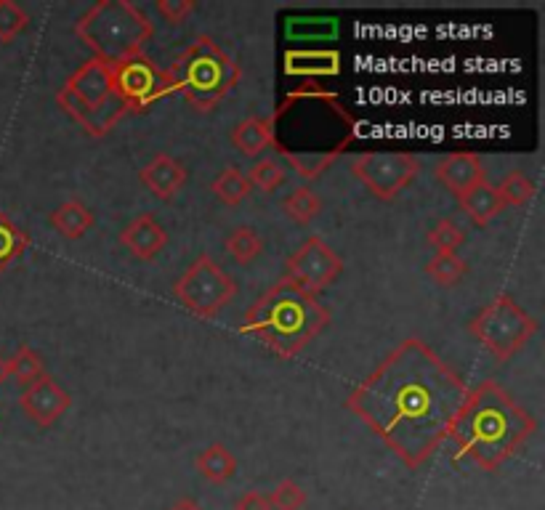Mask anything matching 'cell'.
<instances>
[{
	"label": "cell",
	"mask_w": 545,
	"mask_h": 510,
	"mask_svg": "<svg viewBox=\"0 0 545 510\" xmlns=\"http://www.w3.org/2000/svg\"><path fill=\"white\" fill-rule=\"evenodd\" d=\"M466 394L450 364L421 338H407L351 391L346 407L407 468H421L447 441Z\"/></svg>",
	"instance_id": "1"
},
{
	"label": "cell",
	"mask_w": 545,
	"mask_h": 510,
	"mask_svg": "<svg viewBox=\"0 0 545 510\" xmlns=\"http://www.w3.org/2000/svg\"><path fill=\"white\" fill-rule=\"evenodd\" d=\"M266 123L269 147L304 181L320 178L357 139V117L317 80L290 91Z\"/></svg>",
	"instance_id": "2"
},
{
	"label": "cell",
	"mask_w": 545,
	"mask_h": 510,
	"mask_svg": "<svg viewBox=\"0 0 545 510\" xmlns=\"http://www.w3.org/2000/svg\"><path fill=\"white\" fill-rule=\"evenodd\" d=\"M538 420L516 404L495 380L468 388L466 402L452 420L450 436L463 457L474 460L482 471H498L532 433Z\"/></svg>",
	"instance_id": "3"
},
{
	"label": "cell",
	"mask_w": 545,
	"mask_h": 510,
	"mask_svg": "<svg viewBox=\"0 0 545 510\" xmlns=\"http://www.w3.org/2000/svg\"><path fill=\"white\" fill-rule=\"evenodd\" d=\"M327 325L330 311L296 282L282 277L250 306L240 333L258 338L280 359H290L301 354Z\"/></svg>",
	"instance_id": "4"
},
{
	"label": "cell",
	"mask_w": 545,
	"mask_h": 510,
	"mask_svg": "<svg viewBox=\"0 0 545 510\" xmlns=\"http://www.w3.org/2000/svg\"><path fill=\"white\" fill-rule=\"evenodd\" d=\"M165 72L173 93H181L197 112H213L242 80L240 64L211 35L197 38Z\"/></svg>",
	"instance_id": "5"
},
{
	"label": "cell",
	"mask_w": 545,
	"mask_h": 510,
	"mask_svg": "<svg viewBox=\"0 0 545 510\" xmlns=\"http://www.w3.org/2000/svg\"><path fill=\"white\" fill-rule=\"evenodd\" d=\"M75 35L94 59L115 64L133 54H144L155 27L149 16L128 0H102L75 22Z\"/></svg>",
	"instance_id": "6"
},
{
	"label": "cell",
	"mask_w": 545,
	"mask_h": 510,
	"mask_svg": "<svg viewBox=\"0 0 545 510\" xmlns=\"http://www.w3.org/2000/svg\"><path fill=\"white\" fill-rule=\"evenodd\" d=\"M56 104L94 139L109 136L125 115L123 99L112 83V67L99 59H91L72 72L56 93Z\"/></svg>",
	"instance_id": "7"
},
{
	"label": "cell",
	"mask_w": 545,
	"mask_h": 510,
	"mask_svg": "<svg viewBox=\"0 0 545 510\" xmlns=\"http://www.w3.org/2000/svg\"><path fill=\"white\" fill-rule=\"evenodd\" d=\"M468 333L474 335L495 359L506 362L519 354L532 335L538 333V319L527 314L511 295H498L490 306H484L468 325Z\"/></svg>",
	"instance_id": "8"
},
{
	"label": "cell",
	"mask_w": 545,
	"mask_h": 510,
	"mask_svg": "<svg viewBox=\"0 0 545 510\" xmlns=\"http://www.w3.org/2000/svg\"><path fill=\"white\" fill-rule=\"evenodd\" d=\"M173 295L187 311L200 319H213L237 295L234 279L211 255H200L173 285Z\"/></svg>",
	"instance_id": "9"
},
{
	"label": "cell",
	"mask_w": 545,
	"mask_h": 510,
	"mask_svg": "<svg viewBox=\"0 0 545 510\" xmlns=\"http://www.w3.org/2000/svg\"><path fill=\"white\" fill-rule=\"evenodd\" d=\"M109 67H112V83H115L117 96L123 99L125 112L141 115L155 101L173 93L168 72L160 64L152 62L147 54H133L123 62L109 64Z\"/></svg>",
	"instance_id": "10"
},
{
	"label": "cell",
	"mask_w": 545,
	"mask_h": 510,
	"mask_svg": "<svg viewBox=\"0 0 545 510\" xmlns=\"http://www.w3.org/2000/svg\"><path fill=\"white\" fill-rule=\"evenodd\" d=\"M351 173L373 197L389 202L421 176V160L407 152H367L354 160Z\"/></svg>",
	"instance_id": "11"
},
{
	"label": "cell",
	"mask_w": 545,
	"mask_h": 510,
	"mask_svg": "<svg viewBox=\"0 0 545 510\" xmlns=\"http://www.w3.org/2000/svg\"><path fill=\"white\" fill-rule=\"evenodd\" d=\"M288 279L296 282L301 290L309 295H317L327 285H333L335 279L343 274L341 255L335 253L322 237H309V240L290 255L285 261Z\"/></svg>",
	"instance_id": "12"
},
{
	"label": "cell",
	"mask_w": 545,
	"mask_h": 510,
	"mask_svg": "<svg viewBox=\"0 0 545 510\" xmlns=\"http://www.w3.org/2000/svg\"><path fill=\"white\" fill-rule=\"evenodd\" d=\"M70 394L64 391L59 383H56L51 375H43L35 383L24 388V394L19 396V407L27 418L32 420L40 428H48L54 425L56 420L62 418L64 412L70 410Z\"/></svg>",
	"instance_id": "13"
},
{
	"label": "cell",
	"mask_w": 545,
	"mask_h": 510,
	"mask_svg": "<svg viewBox=\"0 0 545 510\" xmlns=\"http://www.w3.org/2000/svg\"><path fill=\"white\" fill-rule=\"evenodd\" d=\"M141 184L147 186L149 192L155 194L157 200H173L176 194L181 192V186L187 184V168L179 163V160H173L171 155H155L149 160L139 173Z\"/></svg>",
	"instance_id": "14"
},
{
	"label": "cell",
	"mask_w": 545,
	"mask_h": 510,
	"mask_svg": "<svg viewBox=\"0 0 545 510\" xmlns=\"http://www.w3.org/2000/svg\"><path fill=\"white\" fill-rule=\"evenodd\" d=\"M434 176L436 181L442 186H447L455 197H460V194H466L471 186L482 184L484 165L474 152H455V155H447L442 163L436 165Z\"/></svg>",
	"instance_id": "15"
},
{
	"label": "cell",
	"mask_w": 545,
	"mask_h": 510,
	"mask_svg": "<svg viewBox=\"0 0 545 510\" xmlns=\"http://www.w3.org/2000/svg\"><path fill=\"white\" fill-rule=\"evenodd\" d=\"M165 242H168V234L157 224L152 213H141L120 232V245L131 250L141 261H152L165 248Z\"/></svg>",
	"instance_id": "16"
},
{
	"label": "cell",
	"mask_w": 545,
	"mask_h": 510,
	"mask_svg": "<svg viewBox=\"0 0 545 510\" xmlns=\"http://www.w3.org/2000/svg\"><path fill=\"white\" fill-rule=\"evenodd\" d=\"M341 72L338 51H288L285 54V75L290 78H333Z\"/></svg>",
	"instance_id": "17"
},
{
	"label": "cell",
	"mask_w": 545,
	"mask_h": 510,
	"mask_svg": "<svg viewBox=\"0 0 545 510\" xmlns=\"http://www.w3.org/2000/svg\"><path fill=\"white\" fill-rule=\"evenodd\" d=\"M460 208H463V213H466L471 221H474L476 226H490L495 218L503 213V200H500L498 194V186H492L487 178H484L482 184L471 186L466 194H460L458 197Z\"/></svg>",
	"instance_id": "18"
},
{
	"label": "cell",
	"mask_w": 545,
	"mask_h": 510,
	"mask_svg": "<svg viewBox=\"0 0 545 510\" xmlns=\"http://www.w3.org/2000/svg\"><path fill=\"white\" fill-rule=\"evenodd\" d=\"M51 226L67 240H78L94 226V213L80 200H67L51 213Z\"/></svg>",
	"instance_id": "19"
},
{
	"label": "cell",
	"mask_w": 545,
	"mask_h": 510,
	"mask_svg": "<svg viewBox=\"0 0 545 510\" xmlns=\"http://www.w3.org/2000/svg\"><path fill=\"white\" fill-rule=\"evenodd\" d=\"M232 144L242 157H258L269 149V123L266 117H248L234 125Z\"/></svg>",
	"instance_id": "20"
},
{
	"label": "cell",
	"mask_w": 545,
	"mask_h": 510,
	"mask_svg": "<svg viewBox=\"0 0 545 510\" xmlns=\"http://www.w3.org/2000/svg\"><path fill=\"white\" fill-rule=\"evenodd\" d=\"M197 471L211 484H226L237 473V457L224 444H213L197 457Z\"/></svg>",
	"instance_id": "21"
},
{
	"label": "cell",
	"mask_w": 545,
	"mask_h": 510,
	"mask_svg": "<svg viewBox=\"0 0 545 510\" xmlns=\"http://www.w3.org/2000/svg\"><path fill=\"white\" fill-rule=\"evenodd\" d=\"M27 248H30V234L24 232V229H19V226L0 210V271H6Z\"/></svg>",
	"instance_id": "22"
},
{
	"label": "cell",
	"mask_w": 545,
	"mask_h": 510,
	"mask_svg": "<svg viewBox=\"0 0 545 510\" xmlns=\"http://www.w3.org/2000/svg\"><path fill=\"white\" fill-rule=\"evenodd\" d=\"M250 189H253V186H250L248 176H245L240 168L221 170L216 181L211 184V192L216 194L224 205H240V202L250 194Z\"/></svg>",
	"instance_id": "23"
},
{
	"label": "cell",
	"mask_w": 545,
	"mask_h": 510,
	"mask_svg": "<svg viewBox=\"0 0 545 510\" xmlns=\"http://www.w3.org/2000/svg\"><path fill=\"white\" fill-rule=\"evenodd\" d=\"M226 253L232 255L234 261L245 266V263L256 261L261 250H264V240L258 237L256 229H250V226H240V229H234L229 237L224 240Z\"/></svg>",
	"instance_id": "24"
},
{
	"label": "cell",
	"mask_w": 545,
	"mask_h": 510,
	"mask_svg": "<svg viewBox=\"0 0 545 510\" xmlns=\"http://www.w3.org/2000/svg\"><path fill=\"white\" fill-rule=\"evenodd\" d=\"M43 375H46V367H43V359L35 348L19 346L14 359H8V378H14L22 386H30Z\"/></svg>",
	"instance_id": "25"
},
{
	"label": "cell",
	"mask_w": 545,
	"mask_h": 510,
	"mask_svg": "<svg viewBox=\"0 0 545 510\" xmlns=\"http://www.w3.org/2000/svg\"><path fill=\"white\" fill-rule=\"evenodd\" d=\"M426 274L434 279L436 285L450 287L458 285L460 279L468 274L466 261L455 253H436L429 263H426Z\"/></svg>",
	"instance_id": "26"
},
{
	"label": "cell",
	"mask_w": 545,
	"mask_h": 510,
	"mask_svg": "<svg viewBox=\"0 0 545 510\" xmlns=\"http://www.w3.org/2000/svg\"><path fill=\"white\" fill-rule=\"evenodd\" d=\"M282 208L288 213V218H293L296 224H309L322 213V200L309 189V186H298L296 192L285 197Z\"/></svg>",
	"instance_id": "27"
},
{
	"label": "cell",
	"mask_w": 545,
	"mask_h": 510,
	"mask_svg": "<svg viewBox=\"0 0 545 510\" xmlns=\"http://www.w3.org/2000/svg\"><path fill=\"white\" fill-rule=\"evenodd\" d=\"M498 194L500 200H503V205H516V208H522V205L535 200L538 189H535V184H532L524 173L514 170V173H508V176L503 178V184L498 186Z\"/></svg>",
	"instance_id": "28"
},
{
	"label": "cell",
	"mask_w": 545,
	"mask_h": 510,
	"mask_svg": "<svg viewBox=\"0 0 545 510\" xmlns=\"http://www.w3.org/2000/svg\"><path fill=\"white\" fill-rule=\"evenodd\" d=\"M27 22H30V16L19 3L0 0V43H11L19 32H24Z\"/></svg>",
	"instance_id": "29"
},
{
	"label": "cell",
	"mask_w": 545,
	"mask_h": 510,
	"mask_svg": "<svg viewBox=\"0 0 545 510\" xmlns=\"http://www.w3.org/2000/svg\"><path fill=\"white\" fill-rule=\"evenodd\" d=\"M248 181L250 186H258L261 192H274V189L282 186V181H285V170H282V165L277 163V160L264 157V160H258V163L250 168Z\"/></svg>",
	"instance_id": "30"
},
{
	"label": "cell",
	"mask_w": 545,
	"mask_h": 510,
	"mask_svg": "<svg viewBox=\"0 0 545 510\" xmlns=\"http://www.w3.org/2000/svg\"><path fill=\"white\" fill-rule=\"evenodd\" d=\"M463 240H466V234L450 218L439 221L429 234V242L436 248V253H455L463 245Z\"/></svg>",
	"instance_id": "31"
},
{
	"label": "cell",
	"mask_w": 545,
	"mask_h": 510,
	"mask_svg": "<svg viewBox=\"0 0 545 510\" xmlns=\"http://www.w3.org/2000/svg\"><path fill=\"white\" fill-rule=\"evenodd\" d=\"M269 505H272V510H301L306 505V492L301 489V484L285 479L269 495Z\"/></svg>",
	"instance_id": "32"
},
{
	"label": "cell",
	"mask_w": 545,
	"mask_h": 510,
	"mask_svg": "<svg viewBox=\"0 0 545 510\" xmlns=\"http://www.w3.org/2000/svg\"><path fill=\"white\" fill-rule=\"evenodd\" d=\"M195 8V0H160L157 3V14L163 16L168 24H181Z\"/></svg>",
	"instance_id": "33"
},
{
	"label": "cell",
	"mask_w": 545,
	"mask_h": 510,
	"mask_svg": "<svg viewBox=\"0 0 545 510\" xmlns=\"http://www.w3.org/2000/svg\"><path fill=\"white\" fill-rule=\"evenodd\" d=\"M234 510H272V505H269V497L253 489V492H245V495L234 503Z\"/></svg>",
	"instance_id": "34"
},
{
	"label": "cell",
	"mask_w": 545,
	"mask_h": 510,
	"mask_svg": "<svg viewBox=\"0 0 545 510\" xmlns=\"http://www.w3.org/2000/svg\"><path fill=\"white\" fill-rule=\"evenodd\" d=\"M168 510H205V508L197 503V500H192V497H184V500H179V503L173 505V508H168Z\"/></svg>",
	"instance_id": "35"
},
{
	"label": "cell",
	"mask_w": 545,
	"mask_h": 510,
	"mask_svg": "<svg viewBox=\"0 0 545 510\" xmlns=\"http://www.w3.org/2000/svg\"><path fill=\"white\" fill-rule=\"evenodd\" d=\"M8 380V359L0 354V386Z\"/></svg>",
	"instance_id": "36"
}]
</instances>
